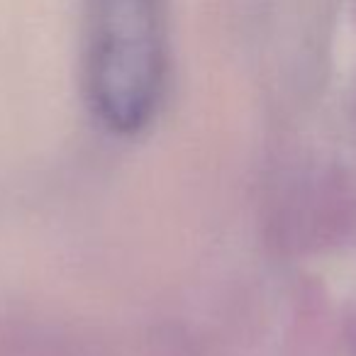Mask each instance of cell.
Here are the masks:
<instances>
[{"label":"cell","mask_w":356,"mask_h":356,"mask_svg":"<svg viewBox=\"0 0 356 356\" xmlns=\"http://www.w3.org/2000/svg\"><path fill=\"white\" fill-rule=\"evenodd\" d=\"M83 83L108 132L132 137L156 120L168 83L163 0H86Z\"/></svg>","instance_id":"obj_1"},{"label":"cell","mask_w":356,"mask_h":356,"mask_svg":"<svg viewBox=\"0 0 356 356\" xmlns=\"http://www.w3.org/2000/svg\"><path fill=\"white\" fill-rule=\"evenodd\" d=\"M0 356H198L176 327L98 330L47 320L0 322Z\"/></svg>","instance_id":"obj_2"}]
</instances>
